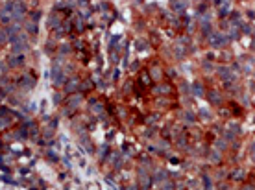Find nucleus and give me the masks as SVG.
Segmentation results:
<instances>
[{
	"label": "nucleus",
	"mask_w": 255,
	"mask_h": 190,
	"mask_svg": "<svg viewBox=\"0 0 255 190\" xmlns=\"http://www.w3.org/2000/svg\"><path fill=\"white\" fill-rule=\"evenodd\" d=\"M52 79L56 85H63V81H65V74L61 72V68L57 65H54V68H52Z\"/></svg>",
	"instance_id": "obj_1"
},
{
	"label": "nucleus",
	"mask_w": 255,
	"mask_h": 190,
	"mask_svg": "<svg viewBox=\"0 0 255 190\" xmlns=\"http://www.w3.org/2000/svg\"><path fill=\"white\" fill-rule=\"evenodd\" d=\"M24 63V56H13L9 57V67H17V65H22Z\"/></svg>",
	"instance_id": "obj_2"
},
{
	"label": "nucleus",
	"mask_w": 255,
	"mask_h": 190,
	"mask_svg": "<svg viewBox=\"0 0 255 190\" xmlns=\"http://www.w3.org/2000/svg\"><path fill=\"white\" fill-rule=\"evenodd\" d=\"M21 85H22V87H26V89H32L35 83H33V79L30 78V76H26V78H22V79H21Z\"/></svg>",
	"instance_id": "obj_3"
},
{
	"label": "nucleus",
	"mask_w": 255,
	"mask_h": 190,
	"mask_svg": "<svg viewBox=\"0 0 255 190\" xmlns=\"http://www.w3.org/2000/svg\"><path fill=\"white\" fill-rule=\"evenodd\" d=\"M76 87H78V81H76V79H72L70 83H67V91H70V92H72Z\"/></svg>",
	"instance_id": "obj_4"
},
{
	"label": "nucleus",
	"mask_w": 255,
	"mask_h": 190,
	"mask_svg": "<svg viewBox=\"0 0 255 190\" xmlns=\"http://www.w3.org/2000/svg\"><path fill=\"white\" fill-rule=\"evenodd\" d=\"M28 30H30L32 33H35V32H37V26H35V24H28Z\"/></svg>",
	"instance_id": "obj_5"
}]
</instances>
